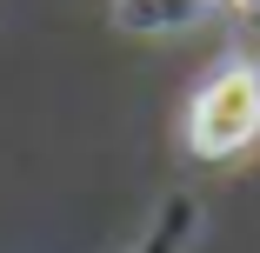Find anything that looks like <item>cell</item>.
Instances as JSON below:
<instances>
[{"label": "cell", "mask_w": 260, "mask_h": 253, "mask_svg": "<svg viewBox=\"0 0 260 253\" xmlns=\"http://www.w3.org/2000/svg\"><path fill=\"white\" fill-rule=\"evenodd\" d=\"M220 0H114V20L134 33H180L193 20H207Z\"/></svg>", "instance_id": "2"}, {"label": "cell", "mask_w": 260, "mask_h": 253, "mask_svg": "<svg viewBox=\"0 0 260 253\" xmlns=\"http://www.w3.org/2000/svg\"><path fill=\"white\" fill-rule=\"evenodd\" d=\"M253 140H260V67L253 60H227L187 100V147L200 160H234Z\"/></svg>", "instance_id": "1"}, {"label": "cell", "mask_w": 260, "mask_h": 253, "mask_svg": "<svg viewBox=\"0 0 260 253\" xmlns=\"http://www.w3.org/2000/svg\"><path fill=\"white\" fill-rule=\"evenodd\" d=\"M140 253H193V240H187V233H174V227L160 220V227L147 233V246H140Z\"/></svg>", "instance_id": "3"}]
</instances>
